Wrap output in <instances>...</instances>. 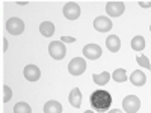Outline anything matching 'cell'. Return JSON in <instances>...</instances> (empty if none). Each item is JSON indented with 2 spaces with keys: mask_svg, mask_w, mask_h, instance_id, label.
<instances>
[{
  "mask_svg": "<svg viewBox=\"0 0 151 113\" xmlns=\"http://www.w3.org/2000/svg\"><path fill=\"white\" fill-rule=\"evenodd\" d=\"M150 32H151V26H150Z\"/></svg>",
  "mask_w": 151,
  "mask_h": 113,
  "instance_id": "83f0119b",
  "label": "cell"
},
{
  "mask_svg": "<svg viewBox=\"0 0 151 113\" xmlns=\"http://www.w3.org/2000/svg\"><path fill=\"white\" fill-rule=\"evenodd\" d=\"M6 30L11 35H21L24 32V23L23 20L17 18V17H12L6 21Z\"/></svg>",
  "mask_w": 151,
  "mask_h": 113,
  "instance_id": "5b68a950",
  "label": "cell"
},
{
  "mask_svg": "<svg viewBox=\"0 0 151 113\" xmlns=\"http://www.w3.org/2000/svg\"><path fill=\"white\" fill-rule=\"evenodd\" d=\"M106 47H107L109 51H112V53L119 51V48H121V41H119V38H118L116 35L107 36V39H106Z\"/></svg>",
  "mask_w": 151,
  "mask_h": 113,
  "instance_id": "8fae6325",
  "label": "cell"
},
{
  "mask_svg": "<svg viewBox=\"0 0 151 113\" xmlns=\"http://www.w3.org/2000/svg\"><path fill=\"white\" fill-rule=\"evenodd\" d=\"M17 5H21L23 6V5H27V2H17Z\"/></svg>",
  "mask_w": 151,
  "mask_h": 113,
  "instance_id": "484cf974",
  "label": "cell"
},
{
  "mask_svg": "<svg viewBox=\"0 0 151 113\" xmlns=\"http://www.w3.org/2000/svg\"><path fill=\"white\" fill-rule=\"evenodd\" d=\"M85 113H95V112H94V110H86Z\"/></svg>",
  "mask_w": 151,
  "mask_h": 113,
  "instance_id": "4316f807",
  "label": "cell"
},
{
  "mask_svg": "<svg viewBox=\"0 0 151 113\" xmlns=\"http://www.w3.org/2000/svg\"><path fill=\"white\" fill-rule=\"evenodd\" d=\"M68 99H70L71 106L76 107V109H79V107L82 106V92H80L79 87H74V89H71Z\"/></svg>",
  "mask_w": 151,
  "mask_h": 113,
  "instance_id": "7c38bea8",
  "label": "cell"
},
{
  "mask_svg": "<svg viewBox=\"0 0 151 113\" xmlns=\"http://www.w3.org/2000/svg\"><path fill=\"white\" fill-rule=\"evenodd\" d=\"M101 54H103V50L97 44H86L83 47V56L89 60H97L101 57Z\"/></svg>",
  "mask_w": 151,
  "mask_h": 113,
  "instance_id": "8992f818",
  "label": "cell"
},
{
  "mask_svg": "<svg viewBox=\"0 0 151 113\" xmlns=\"http://www.w3.org/2000/svg\"><path fill=\"white\" fill-rule=\"evenodd\" d=\"M137 5H139L141 8H151V2H137Z\"/></svg>",
  "mask_w": 151,
  "mask_h": 113,
  "instance_id": "603a6c76",
  "label": "cell"
},
{
  "mask_svg": "<svg viewBox=\"0 0 151 113\" xmlns=\"http://www.w3.org/2000/svg\"><path fill=\"white\" fill-rule=\"evenodd\" d=\"M110 79H112V77H110V74H109L107 71H103L101 74H92V80H94V83L98 84V86L107 84V82H109Z\"/></svg>",
  "mask_w": 151,
  "mask_h": 113,
  "instance_id": "2e32d148",
  "label": "cell"
},
{
  "mask_svg": "<svg viewBox=\"0 0 151 113\" xmlns=\"http://www.w3.org/2000/svg\"><path fill=\"white\" fill-rule=\"evenodd\" d=\"M48 53L55 60H60L64 59L65 54H67V50H65V45L62 41H52L48 45Z\"/></svg>",
  "mask_w": 151,
  "mask_h": 113,
  "instance_id": "7a4b0ae2",
  "label": "cell"
},
{
  "mask_svg": "<svg viewBox=\"0 0 151 113\" xmlns=\"http://www.w3.org/2000/svg\"><path fill=\"white\" fill-rule=\"evenodd\" d=\"M130 82H132V84H134V86H144V84L147 83V75H145L142 71L136 69V71H133L132 75H130Z\"/></svg>",
  "mask_w": 151,
  "mask_h": 113,
  "instance_id": "4fadbf2b",
  "label": "cell"
},
{
  "mask_svg": "<svg viewBox=\"0 0 151 113\" xmlns=\"http://www.w3.org/2000/svg\"><path fill=\"white\" fill-rule=\"evenodd\" d=\"M24 77H26V80L29 82H36V80H40L41 77V69L38 68L36 65H26V68H24Z\"/></svg>",
  "mask_w": 151,
  "mask_h": 113,
  "instance_id": "30bf717a",
  "label": "cell"
},
{
  "mask_svg": "<svg viewBox=\"0 0 151 113\" xmlns=\"http://www.w3.org/2000/svg\"><path fill=\"white\" fill-rule=\"evenodd\" d=\"M14 113H32V109L27 103H17L14 106Z\"/></svg>",
  "mask_w": 151,
  "mask_h": 113,
  "instance_id": "d6986e66",
  "label": "cell"
},
{
  "mask_svg": "<svg viewBox=\"0 0 151 113\" xmlns=\"http://www.w3.org/2000/svg\"><path fill=\"white\" fill-rule=\"evenodd\" d=\"M44 113H62V106L59 101L50 99L44 104Z\"/></svg>",
  "mask_w": 151,
  "mask_h": 113,
  "instance_id": "9a60e30c",
  "label": "cell"
},
{
  "mask_svg": "<svg viewBox=\"0 0 151 113\" xmlns=\"http://www.w3.org/2000/svg\"><path fill=\"white\" fill-rule=\"evenodd\" d=\"M86 71V62L82 57H74L68 64V72L71 75H82Z\"/></svg>",
  "mask_w": 151,
  "mask_h": 113,
  "instance_id": "3957f363",
  "label": "cell"
},
{
  "mask_svg": "<svg viewBox=\"0 0 151 113\" xmlns=\"http://www.w3.org/2000/svg\"><path fill=\"white\" fill-rule=\"evenodd\" d=\"M56 27H55V24L52 21H44L41 23V26H40V32L44 38H50V36H53Z\"/></svg>",
  "mask_w": 151,
  "mask_h": 113,
  "instance_id": "5bb4252c",
  "label": "cell"
},
{
  "mask_svg": "<svg viewBox=\"0 0 151 113\" xmlns=\"http://www.w3.org/2000/svg\"><path fill=\"white\" fill-rule=\"evenodd\" d=\"M94 29L98 32H109L112 29V21L109 17H97L94 20Z\"/></svg>",
  "mask_w": 151,
  "mask_h": 113,
  "instance_id": "9c48e42d",
  "label": "cell"
},
{
  "mask_svg": "<svg viewBox=\"0 0 151 113\" xmlns=\"http://www.w3.org/2000/svg\"><path fill=\"white\" fill-rule=\"evenodd\" d=\"M112 79L115 82H118V83H124V82H127V72H125L124 68H118V69L113 71Z\"/></svg>",
  "mask_w": 151,
  "mask_h": 113,
  "instance_id": "ac0fdd59",
  "label": "cell"
},
{
  "mask_svg": "<svg viewBox=\"0 0 151 113\" xmlns=\"http://www.w3.org/2000/svg\"><path fill=\"white\" fill-rule=\"evenodd\" d=\"M141 107V99L136 95H127L122 99V109L127 113H136Z\"/></svg>",
  "mask_w": 151,
  "mask_h": 113,
  "instance_id": "277c9868",
  "label": "cell"
},
{
  "mask_svg": "<svg viewBox=\"0 0 151 113\" xmlns=\"http://www.w3.org/2000/svg\"><path fill=\"white\" fill-rule=\"evenodd\" d=\"M109 113H122V112H121L119 109H113V110H110Z\"/></svg>",
  "mask_w": 151,
  "mask_h": 113,
  "instance_id": "d4e9b609",
  "label": "cell"
},
{
  "mask_svg": "<svg viewBox=\"0 0 151 113\" xmlns=\"http://www.w3.org/2000/svg\"><path fill=\"white\" fill-rule=\"evenodd\" d=\"M132 48L134 50V51H142V50L145 48V39L144 36H134L132 39Z\"/></svg>",
  "mask_w": 151,
  "mask_h": 113,
  "instance_id": "e0dca14e",
  "label": "cell"
},
{
  "mask_svg": "<svg viewBox=\"0 0 151 113\" xmlns=\"http://www.w3.org/2000/svg\"><path fill=\"white\" fill-rule=\"evenodd\" d=\"M124 11H125L124 2H107L106 3V12L109 17H113V18L121 17L124 14Z\"/></svg>",
  "mask_w": 151,
  "mask_h": 113,
  "instance_id": "52a82bcc",
  "label": "cell"
},
{
  "mask_svg": "<svg viewBox=\"0 0 151 113\" xmlns=\"http://www.w3.org/2000/svg\"><path fill=\"white\" fill-rule=\"evenodd\" d=\"M89 101H91V106L95 112H106L112 104V95L107 91L98 89V91L91 94Z\"/></svg>",
  "mask_w": 151,
  "mask_h": 113,
  "instance_id": "6da1fadb",
  "label": "cell"
},
{
  "mask_svg": "<svg viewBox=\"0 0 151 113\" xmlns=\"http://www.w3.org/2000/svg\"><path fill=\"white\" fill-rule=\"evenodd\" d=\"M64 15L68 20H77L80 17V6L76 2H68L64 5Z\"/></svg>",
  "mask_w": 151,
  "mask_h": 113,
  "instance_id": "ba28073f",
  "label": "cell"
},
{
  "mask_svg": "<svg viewBox=\"0 0 151 113\" xmlns=\"http://www.w3.org/2000/svg\"><path fill=\"white\" fill-rule=\"evenodd\" d=\"M136 62H137V64H139L141 67H144V68H147V69H151L150 60H148L147 56H137V57H136Z\"/></svg>",
  "mask_w": 151,
  "mask_h": 113,
  "instance_id": "ffe728a7",
  "label": "cell"
},
{
  "mask_svg": "<svg viewBox=\"0 0 151 113\" xmlns=\"http://www.w3.org/2000/svg\"><path fill=\"white\" fill-rule=\"evenodd\" d=\"M60 41L64 42V44H67V42L70 44V42H74V41H76V38H73V36H62Z\"/></svg>",
  "mask_w": 151,
  "mask_h": 113,
  "instance_id": "7402d4cb",
  "label": "cell"
},
{
  "mask_svg": "<svg viewBox=\"0 0 151 113\" xmlns=\"http://www.w3.org/2000/svg\"><path fill=\"white\" fill-rule=\"evenodd\" d=\"M6 48H8V39L3 38V51H6Z\"/></svg>",
  "mask_w": 151,
  "mask_h": 113,
  "instance_id": "cb8c5ba5",
  "label": "cell"
},
{
  "mask_svg": "<svg viewBox=\"0 0 151 113\" xmlns=\"http://www.w3.org/2000/svg\"><path fill=\"white\" fill-rule=\"evenodd\" d=\"M11 98H12V91H11L9 86L5 84L3 86V103H9Z\"/></svg>",
  "mask_w": 151,
  "mask_h": 113,
  "instance_id": "44dd1931",
  "label": "cell"
}]
</instances>
